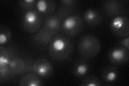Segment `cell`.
Returning <instances> with one entry per match:
<instances>
[{"label":"cell","instance_id":"d6986e66","mask_svg":"<svg viewBox=\"0 0 129 86\" xmlns=\"http://www.w3.org/2000/svg\"><path fill=\"white\" fill-rule=\"evenodd\" d=\"M80 85L82 86H101L104 85V83L96 76L87 75L83 77Z\"/></svg>","mask_w":129,"mask_h":86},{"label":"cell","instance_id":"5b68a950","mask_svg":"<svg viewBox=\"0 0 129 86\" xmlns=\"http://www.w3.org/2000/svg\"><path fill=\"white\" fill-rule=\"evenodd\" d=\"M110 28L114 35L125 37L129 35V20L127 16H118L112 18Z\"/></svg>","mask_w":129,"mask_h":86},{"label":"cell","instance_id":"ac0fdd59","mask_svg":"<svg viewBox=\"0 0 129 86\" xmlns=\"http://www.w3.org/2000/svg\"><path fill=\"white\" fill-rule=\"evenodd\" d=\"M9 66L15 75H23L25 68L24 58L17 55L15 56L10 61Z\"/></svg>","mask_w":129,"mask_h":86},{"label":"cell","instance_id":"277c9868","mask_svg":"<svg viewBox=\"0 0 129 86\" xmlns=\"http://www.w3.org/2000/svg\"><path fill=\"white\" fill-rule=\"evenodd\" d=\"M43 25L42 16L35 9L24 13L22 20V26L24 31L30 34H35Z\"/></svg>","mask_w":129,"mask_h":86},{"label":"cell","instance_id":"ba28073f","mask_svg":"<svg viewBox=\"0 0 129 86\" xmlns=\"http://www.w3.org/2000/svg\"><path fill=\"white\" fill-rule=\"evenodd\" d=\"M108 58L110 62L116 65H123L129 60V50L122 46L112 47L108 52Z\"/></svg>","mask_w":129,"mask_h":86},{"label":"cell","instance_id":"52a82bcc","mask_svg":"<svg viewBox=\"0 0 129 86\" xmlns=\"http://www.w3.org/2000/svg\"><path fill=\"white\" fill-rule=\"evenodd\" d=\"M57 34L43 26L37 32L31 36L30 40L34 46L45 48L48 46L51 40Z\"/></svg>","mask_w":129,"mask_h":86},{"label":"cell","instance_id":"ffe728a7","mask_svg":"<svg viewBox=\"0 0 129 86\" xmlns=\"http://www.w3.org/2000/svg\"><path fill=\"white\" fill-rule=\"evenodd\" d=\"M37 2V0H19L17 2V5L20 10L25 13L35 9Z\"/></svg>","mask_w":129,"mask_h":86},{"label":"cell","instance_id":"2e32d148","mask_svg":"<svg viewBox=\"0 0 129 86\" xmlns=\"http://www.w3.org/2000/svg\"><path fill=\"white\" fill-rule=\"evenodd\" d=\"M43 84L42 77L34 72L24 74L19 81V85L21 86H41Z\"/></svg>","mask_w":129,"mask_h":86},{"label":"cell","instance_id":"44dd1931","mask_svg":"<svg viewBox=\"0 0 129 86\" xmlns=\"http://www.w3.org/2000/svg\"><path fill=\"white\" fill-rule=\"evenodd\" d=\"M11 34L9 28L5 25L0 27V45H5L9 42L11 39Z\"/></svg>","mask_w":129,"mask_h":86},{"label":"cell","instance_id":"603a6c76","mask_svg":"<svg viewBox=\"0 0 129 86\" xmlns=\"http://www.w3.org/2000/svg\"><path fill=\"white\" fill-rule=\"evenodd\" d=\"M24 61H25V68L23 74L27 73L34 72V59L31 56H25L24 57Z\"/></svg>","mask_w":129,"mask_h":86},{"label":"cell","instance_id":"e0dca14e","mask_svg":"<svg viewBox=\"0 0 129 86\" xmlns=\"http://www.w3.org/2000/svg\"><path fill=\"white\" fill-rule=\"evenodd\" d=\"M119 71L115 66L109 65L104 67L102 70L101 77L102 80L107 83H113L118 79Z\"/></svg>","mask_w":129,"mask_h":86},{"label":"cell","instance_id":"7a4b0ae2","mask_svg":"<svg viewBox=\"0 0 129 86\" xmlns=\"http://www.w3.org/2000/svg\"><path fill=\"white\" fill-rule=\"evenodd\" d=\"M101 50L99 39L92 35L82 36L78 44L79 54L84 59H91L98 55Z\"/></svg>","mask_w":129,"mask_h":86},{"label":"cell","instance_id":"cb8c5ba5","mask_svg":"<svg viewBox=\"0 0 129 86\" xmlns=\"http://www.w3.org/2000/svg\"><path fill=\"white\" fill-rule=\"evenodd\" d=\"M119 44L120 46L124 47L129 50V37H125L120 40Z\"/></svg>","mask_w":129,"mask_h":86},{"label":"cell","instance_id":"3957f363","mask_svg":"<svg viewBox=\"0 0 129 86\" xmlns=\"http://www.w3.org/2000/svg\"><path fill=\"white\" fill-rule=\"evenodd\" d=\"M84 24L81 16L78 14H74L63 20L61 30L62 34L68 37H74L83 30Z\"/></svg>","mask_w":129,"mask_h":86},{"label":"cell","instance_id":"8fae6325","mask_svg":"<svg viewBox=\"0 0 129 86\" xmlns=\"http://www.w3.org/2000/svg\"><path fill=\"white\" fill-rule=\"evenodd\" d=\"M82 19L84 23L91 26L100 25L103 21V17L99 11L94 9H88L84 12Z\"/></svg>","mask_w":129,"mask_h":86},{"label":"cell","instance_id":"9a60e30c","mask_svg":"<svg viewBox=\"0 0 129 86\" xmlns=\"http://www.w3.org/2000/svg\"><path fill=\"white\" fill-rule=\"evenodd\" d=\"M17 49L14 46H0V67L8 66L11 60L16 56Z\"/></svg>","mask_w":129,"mask_h":86},{"label":"cell","instance_id":"4fadbf2b","mask_svg":"<svg viewBox=\"0 0 129 86\" xmlns=\"http://www.w3.org/2000/svg\"><path fill=\"white\" fill-rule=\"evenodd\" d=\"M89 68V64L86 59H76L73 65V74L77 78H82L87 75Z\"/></svg>","mask_w":129,"mask_h":86},{"label":"cell","instance_id":"7402d4cb","mask_svg":"<svg viewBox=\"0 0 129 86\" xmlns=\"http://www.w3.org/2000/svg\"><path fill=\"white\" fill-rule=\"evenodd\" d=\"M15 76V75L11 70L9 65L0 67V81L1 82L9 80Z\"/></svg>","mask_w":129,"mask_h":86},{"label":"cell","instance_id":"7c38bea8","mask_svg":"<svg viewBox=\"0 0 129 86\" xmlns=\"http://www.w3.org/2000/svg\"><path fill=\"white\" fill-rule=\"evenodd\" d=\"M63 20L55 13L44 17L43 18V25L48 30L58 34L61 30Z\"/></svg>","mask_w":129,"mask_h":86},{"label":"cell","instance_id":"30bf717a","mask_svg":"<svg viewBox=\"0 0 129 86\" xmlns=\"http://www.w3.org/2000/svg\"><path fill=\"white\" fill-rule=\"evenodd\" d=\"M59 6L54 13L58 15L63 21L68 16L76 14L77 11L76 0H61L59 2Z\"/></svg>","mask_w":129,"mask_h":86},{"label":"cell","instance_id":"5bb4252c","mask_svg":"<svg viewBox=\"0 0 129 86\" xmlns=\"http://www.w3.org/2000/svg\"><path fill=\"white\" fill-rule=\"evenodd\" d=\"M56 3L54 0H39L37 1L35 9L44 17L54 13Z\"/></svg>","mask_w":129,"mask_h":86},{"label":"cell","instance_id":"6da1fadb","mask_svg":"<svg viewBox=\"0 0 129 86\" xmlns=\"http://www.w3.org/2000/svg\"><path fill=\"white\" fill-rule=\"evenodd\" d=\"M50 59L55 62L69 59L73 51V44L70 38L63 34L55 35L48 46Z\"/></svg>","mask_w":129,"mask_h":86},{"label":"cell","instance_id":"9c48e42d","mask_svg":"<svg viewBox=\"0 0 129 86\" xmlns=\"http://www.w3.org/2000/svg\"><path fill=\"white\" fill-rule=\"evenodd\" d=\"M34 72L42 78L47 79L53 73V68L45 57H40L35 61Z\"/></svg>","mask_w":129,"mask_h":86},{"label":"cell","instance_id":"8992f818","mask_svg":"<svg viewBox=\"0 0 129 86\" xmlns=\"http://www.w3.org/2000/svg\"><path fill=\"white\" fill-rule=\"evenodd\" d=\"M104 14L109 17L125 15L126 13L124 2L120 0H106L102 2Z\"/></svg>","mask_w":129,"mask_h":86}]
</instances>
